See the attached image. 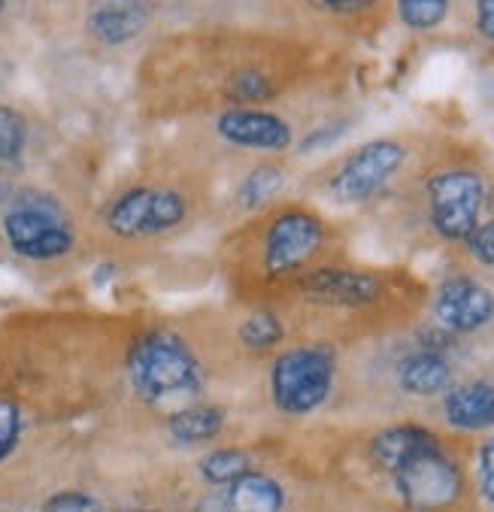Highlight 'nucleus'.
I'll return each mask as SVG.
<instances>
[{"instance_id": "nucleus-1", "label": "nucleus", "mask_w": 494, "mask_h": 512, "mask_svg": "<svg viewBox=\"0 0 494 512\" xmlns=\"http://www.w3.org/2000/svg\"><path fill=\"white\" fill-rule=\"evenodd\" d=\"M128 373L137 394L152 406L188 403L204 388L201 364L170 331H152L140 337L128 355Z\"/></svg>"}, {"instance_id": "nucleus-2", "label": "nucleus", "mask_w": 494, "mask_h": 512, "mask_svg": "<svg viewBox=\"0 0 494 512\" xmlns=\"http://www.w3.org/2000/svg\"><path fill=\"white\" fill-rule=\"evenodd\" d=\"M334 385V355L319 346L282 352L270 373L273 403L288 416H307L319 409Z\"/></svg>"}, {"instance_id": "nucleus-3", "label": "nucleus", "mask_w": 494, "mask_h": 512, "mask_svg": "<svg viewBox=\"0 0 494 512\" xmlns=\"http://www.w3.org/2000/svg\"><path fill=\"white\" fill-rule=\"evenodd\" d=\"M431 225L443 240H467L479 225L485 182L473 170H446L428 182Z\"/></svg>"}, {"instance_id": "nucleus-4", "label": "nucleus", "mask_w": 494, "mask_h": 512, "mask_svg": "<svg viewBox=\"0 0 494 512\" xmlns=\"http://www.w3.org/2000/svg\"><path fill=\"white\" fill-rule=\"evenodd\" d=\"M4 231L10 246L31 261H52L70 252L73 234L64 225L58 207L43 197H28L4 216Z\"/></svg>"}, {"instance_id": "nucleus-5", "label": "nucleus", "mask_w": 494, "mask_h": 512, "mask_svg": "<svg viewBox=\"0 0 494 512\" xmlns=\"http://www.w3.org/2000/svg\"><path fill=\"white\" fill-rule=\"evenodd\" d=\"M185 210V197L173 188H131L110 207L107 225L125 240L155 237L176 228L185 219Z\"/></svg>"}, {"instance_id": "nucleus-6", "label": "nucleus", "mask_w": 494, "mask_h": 512, "mask_svg": "<svg viewBox=\"0 0 494 512\" xmlns=\"http://www.w3.org/2000/svg\"><path fill=\"white\" fill-rule=\"evenodd\" d=\"M394 482H398L404 503L416 512L446 509L458 500L464 488L461 470L455 467L452 458L443 455V446L407 461L401 470H394Z\"/></svg>"}, {"instance_id": "nucleus-7", "label": "nucleus", "mask_w": 494, "mask_h": 512, "mask_svg": "<svg viewBox=\"0 0 494 512\" xmlns=\"http://www.w3.org/2000/svg\"><path fill=\"white\" fill-rule=\"evenodd\" d=\"M407 152L394 140H373L361 146L331 179V194L340 203H358L373 197L394 173L401 170Z\"/></svg>"}, {"instance_id": "nucleus-8", "label": "nucleus", "mask_w": 494, "mask_h": 512, "mask_svg": "<svg viewBox=\"0 0 494 512\" xmlns=\"http://www.w3.org/2000/svg\"><path fill=\"white\" fill-rule=\"evenodd\" d=\"M322 240H325V228L316 216L301 213V210L282 213L279 219H273L264 237L267 273L279 276V273H291L304 267L319 252Z\"/></svg>"}, {"instance_id": "nucleus-9", "label": "nucleus", "mask_w": 494, "mask_h": 512, "mask_svg": "<svg viewBox=\"0 0 494 512\" xmlns=\"http://www.w3.org/2000/svg\"><path fill=\"white\" fill-rule=\"evenodd\" d=\"M434 313L443 322V328H449L455 334H470L491 322L494 294L473 279H464V276L449 279L440 285V291L434 297Z\"/></svg>"}, {"instance_id": "nucleus-10", "label": "nucleus", "mask_w": 494, "mask_h": 512, "mask_svg": "<svg viewBox=\"0 0 494 512\" xmlns=\"http://www.w3.org/2000/svg\"><path fill=\"white\" fill-rule=\"evenodd\" d=\"M219 134L243 149H261V152H279L291 143V128L273 113L264 110H228L219 116Z\"/></svg>"}, {"instance_id": "nucleus-11", "label": "nucleus", "mask_w": 494, "mask_h": 512, "mask_svg": "<svg viewBox=\"0 0 494 512\" xmlns=\"http://www.w3.org/2000/svg\"><path fill=\"white\" fill-rule=\"evenodd\" d=\"M301 291L316 303L331 306H367L379 297V282L367 273L355 270H316L301 279Z\"/></svg>"}, {"instance_id": "nucleus-12", "label": "nucleus", "mask_w": 494, "mask_h": 512, "mask_svg": "<svg viewBox=\"0 0 494 512\" xmlns=\"http://www.w3.org/2000/svg\"><path fill=\"white\" fill-rule=\"evenodd\" d=\"M149 22V7L143 0H94L88 10V31L107 43L122 46L134 40Z\"/></svg>"}, {"instance_id": "nucleus-13", "label": "nucleus", "mask_w": 494, "mask_h": 512, "mask_svg": "<svg viewBox=\"0 0 494 512\" xmlns=\"http://www.w3.org/2000/svg\"><path fill=\"white\" fill-rule=\"evenodd\" d=\"M446 422L461 431H485L494 428V385L491 382H467L446 394Z\"/></svg>"}, {"instance_id": "nucleus-14", "label": "nucleus", "mask_w": 494, "mask_h": 512, "mask_svg": "<svg viewBox=\"0 0 494 512\" xmlns=\"http://www.w3.org/2000/svg\"><path fill=\"white\" fill-rule=\"evenodd\" d=\"M431 449H440V440L428 428H419V425H394V428L382 431L370 446L376 464L385 467L388 473L401 470L407 461H413Z\"/></svg>"}, {"instance_id": "nucleus-15", "label": "nucleus", "mask_w": 494, "mask_h": 512, "mask_svg": "<svg viewBox=\"0 0 494 512\" xmlns=\"http://www.w3.org/2000/svg\"><path fill=\"white\" fill-rule=\"evenodd\" d=\"M222 497L228 512H282L285 506L282 485L264 473H243L222 491Z\"/></svg>"}, {"instance_id": "nucleus-16", "label": "nucleus", "mask_w": 494, "mask_h": 512, "mask_svg": "<svg viewBox=\"0 0 494 512\" xmlns=\"http://www.w3.org/2000/svg\"><path fill=\"white\" fill-rule=\"evenodd\" d=\"M398 379H401V388H407L410 394L431 397V394L443 391L452 382V367H449V361L440 352H428L425 349V352L410 355V358L401 361Z\"/></svg>"}, {"instance_id": "nucleus-17", "label": "nucleus", "mask_w": 494, "mask_h": 512, "mask_svg": "<svg viewBox=\"0 0 494 512\" xmlns=\"http://www.w3.org/2000/svg\"><path fill=\"white\" fill-rule=\"evenodd\" d=\"M225 428V413L219 406H182L170 419V437L182 446L207 443Z\"/></svg>"}, {"instance_id": "nucleus-18", "label": "nucleus", "mask_w": 494, "mask_h": 512, "mask_svg": "<svg viewBox=\"0 0 494 512\" xmlns=\"http://www.w3.org/2000/svg\"><path fill=\"white\" fill-rule=\"evenodd\" d=\"M282 182H285V176H282L279 167H270V164L255 167V170L240 182V188H237V203H240L243 210H258V207H264V203L282 188Z\"/></svg>"}, {"instance_id": "nucleus-19", "label": "nucleus", "mask_w": 494, "mask_h": 512, "mask_svg": "<svg viewBox=\"0 0 494 512\" xmlns=\"http://www.w3.org/2000/svg\"><path fill=\"white\" fill-rule=\"evenodd\" d=\"M249 473V455L243 449H216L201 461V476L213 485H231Z\"/></svg>"}, {"instance_id": "nucleus-20", "label": "nucleus", "mask_w": 494, "mask_h": 512, "mask_svg": "<svg viewBox=\"0 0 494 512\" xmlns=\"http://www.w3.org/2000/svg\"><path fill=\"white\" fill-rule=\"evenodd\" d=\"M282 334H285L282 322H279L273 313H267V310L252 313V316L240 325V340H243V346L252 349V352L273 349V346L282 340Z\"/></svg>"}, {"instance_id": "nucleus-21", "label": "nucleus", "mask_w": 494, "mask_h": 512, "mask_svg": "<svg viewBox=\"0 0 494 512\" xmlns=\"http://www.w3.org/2000/svg\"><path fill=\"white\" fill-rule=\"evenodd\" d=\"M398 13H401L404 25H410L416 31H428L446 19L449 0H398Z\"/></svg>"}, {"instance_id": "nucleus-22", "label": "nucleus", "mask_w": 494, "mask_h": 512, "mask_svg": "<svg viewBox=\"0 0 494 512\" xmlns=\"http://www.w3.org/2000/svg\"><path fill=\"white\" fill-rule=\"evenodd\" d=\"M25 140H28L25 119L10 107H0V164L16 161L25 149Z\"/></svg>"}, {"instance_id": "nucleus-23", "label": "nucleus", "mask_w": 494, "mask_h": 512, "mask_svg": "<svg viewBox=\"0 0 494 512\" xmlns=\"http://www.w3.org/2000/svg\"><path fill=\"white\" fill-rule=\"evenodd\" d=\"M270 94V82L258 70H243L231 79V97L240 100V104H255V100H264Z\"/></svg>"}, {"instance_id": "nucleus-24", "label": "nucleus", "mask_w": 494, "mask_h": 512, "mask_svg": "<svg viewBox=\"0 0 494 512\" xmlns=\"http://www.w3.org/2000/svg\"><path fill=\"white\" fill-rule=\"evenodd\" d=\"M22 434V416H19V406L10 400H0V461H4Z\"/></svg>"}, {"instance_id": "nucleus-25", "label": "nucleus", "mask_w": 494, "mask_h": 512, "mask_svg": "<svg viewBox=\"0 0 494 512\" xmlns=\"http://www.w3.org/2000/svg\"><path fill=\"white\" fill-rule=\"evenodd\" d=\"M43 512H101L94 497L88 494H79V491H64V494H55L46 500Z\"/></svg>"}, {"instance_id": "nucleus-26", "label": "nucleus", "mask_w": 494, "mask_h": 512, "mask_svg": "<svg viewBox=\"0 0 494 512\" xmlns=\"http://www.w3.org/2000/svg\"><path fill=\"white\" fill-rule=\"evenodd\" d=\"M467 246H470V252H473V258L479 264L494 267V219L485 222V225H476L473 234L467 237Z\"/></svg>"}, {"instance_id": "nucleus-27", "label": "nucleus", "mask_w": 494, "mask_h": 512, "mask_svg": "<svg viewBox=\"0 0 494 512\" xmlns=\"http://www.w3.org/2000/svg\"><path fill=\"white\" fill-rule=\"evenodd\" d=\"M479 488L488 503H494V440L482 446L479 452Z\"/></svg>"}, {"instance_id": "nucleus-28", "label": "nucleus", "mask_w": 494, "mask_h": 512, "mask_svg": "<svg viewBox=\"0 0 494 512\" xmlns=\"http://www.w3.org/2000/svg\"><path fill=\"white\" fill-rule=\"evenodd\" d=\"M346 131V125H325V128H319V131H313L304 143H301V152H313V149H322V146H328V143H334L340 134Z\"/></svg>"}, {"instance_id": "nucleus-29", "label": "nucleus", "mask_w": 494, "mask_h": 512, "mask_svg": "<svg viewBox=\"0 0 494 512\" xmlns=\"http://www.w3.org/2000/svg\"><path fill=\"white\" fill-rule=\"evenodd\" d=\"M476 28L485 40H494V0H476Z\"/></svg>"}, {"instance_id": "nucleus-30", "label": "nucleus", "mask_w": 494, "mask_h": 512, "mask_svg": "<svg viewBox=\"0 0 494 512\" xmlns=\"http://www.w3.org/2000/svg\"><path fill=\"white\" fill-rule=\"evenodd\" d=\"M319 4L334 13H361L373 4V0H319Z\"/></svg>"}, {"instance_id": "nucleus-31", "label": "nucleus", "mask_w": 494, "mask_h": 512, "mask_svg": "<svg viewBox=\"0 0 494 512\" xmlns=\"http://www.w3.org/2000/svg\"><path fill=\"white\" fill-rule=\"evenodd\" d=\"M4 4H7V0H0V10H4Z\"/></svg>"}]
</instances>
